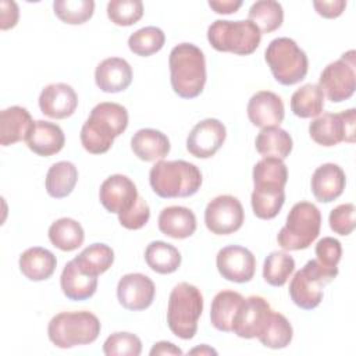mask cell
Returning a JSON list of instances; mask_svg holds the SVG:
<instances>
[{
	"label": "cell",
	"mask_w": 356,
	"mask_h": 356,
	"mask_svg": "<svg viewBox=\"0 0 356 356\" xmlns=\"http://www.w3.org/2000/svg\"><path fill=\"white\" fill-rule=\"evenodd\" d=\"M128 127V111L113 102L96 104L81 129V143L92 154H103L110 150L113 142Z\"/></svg>",
	"instance_id": "obj_1"
},
{
	"label": "cell",
	"mask_w": 356,
	"mask_h": 356,
	"mask_svg": "<svg viewBox=\"0 0 356 356\" xmlns=\"http://www.w3.org/2000/svg\"><path fill=\"white\" fill-rule=\"evenodd\" d=\"M170 81L182 99L197 97L206 85V58L193 43H179L170 51Z\"/></svg>",
	"instance_id": "obj_2"
},
{
	"label": "cell",
	"mask_w": 356,
	"mask_h": 356,
	"mask_svg": "<svg viewBox=\"0 0 356 356\" xmlns=\"http://www.w3.org/2000/svg\"><path fill=\"white\" fill-rule=\"evenodd\" d=\"M153 192L164 199L189 197L202 185L200 170L185 160H159L149 172Z\"/></svg>",
	"instance_id": "obj_3"
},
{
	"label": "cell",
	"mask_w": 356,
	"mask_h": 356,
	"mask_svg": "<svg viewBox=\"0 0 356 356\" xmlns=\"http://www.w3.org/2000/svg\"><path fill=\"white\" fill-rule=\"evenodd\" d=\"M203 312V295L189 282L177 284L168 299L167 324L181 339H192L197 331V321Z\"/></svg>",
	"instance_id": "obj_4"
},
{
	"label": "cell",
	"mask_w": 356,
	"mask_h": 356,
	"mask_svg": "<svg viewBox=\"0 0 356 356\" xmlns=\"http://www.w3.org/2000/svg\"><path fill=\"white\" fill-rule=\"evenodd\" d=\"M100 328L99 318L90 312H61L49 321L47 335L54 346L70 349L95 342Z\"/></svg>",
	"instance_id": "obj_5"
},
{
	"label": "cell",
	"mask_w": 356,
	"mask_h": 356,
	"mask_svg": "<svg viewBox=\"0 0 356 356\" xmlns=\"http://www.w3.org/2000/svg\"><path fill=\"white\" fill-rule=\"evenodd\" d=\"M321 213L310 202H299L292 206L285 225L277 235V242L284 250L307 249L318 236Z\"/></svg>",
	"instance_id": "obj_6"
},
{
	"label": "cell",
	"mask_w": 356,
	"mask_h": 356,
	"mask_svg": "<svg viewBox=\"0 0 356 356\" xmlns=\"http://www.w3.org/2000/svg\"><path fill=\"white\" fill-rule=\"evenodd\" d=\"M264 58L277 82L281 85H295L305 79L309 70L306 53L291 38L273 39Z\"/></svg>",
	"instance_id": "obj_7"
},
{
	"label": "cell",
	"mask_w": 356,
	"mask_h": 356,
	"mask_svg": "<svg viewBox=\"0 0 356 356\" xmlns=\"http://www.w3.org/2000/svg\"><path fill=\"white\" fill-rule=\"evenodd\" d=\"M207 40L217 51L248 56L259 47L261 33L249 19H217L207 29Z\"/></svg>",
	"instance_id": "obj_8"
},
{
	"label": "cell",
	"mask_w": 356,
	"mask_h": 356,
	"mask_svg": "<svg viewBox=\"0 0 356 356\" xmlns=\"http://www.w3.org/2000/svg\"><path fill=\"white\" fill-rule=\"evenodd\" d=\"M338 275V267H330L317 259L309 260L302 270L296 271L289 282L292 302L303 309L312 310L323 300V286Z\"/></svg>",
	"instance_id": "obj_9"
},
{
	"label": "cell",
	"mask_w": 356,
	"mask_h": 356,
	"mask_svg": "<svg viewBox=\"0 0 356 356\" xmlns=\"http://www.w3.org/2000/svg\"><path fill=\"white\" fill-rule=\"evenodd\" d=\"M318 86L332 103L352 97L356 89V51L348 50L330 63L318 78Z\"/></svg>",
	"instance_id": "obj_10"
},
{
	"label": "cell",
	"mask_w": 356,
	"mask_h": 356,
	"mask_svg": "<svg viewBox=\"0 0 356 356\" xmlns=\"http://www.w3.org/2000/svg\"><path fill=\"white\" fill-rule=\"evenodd\" d=\"M356 110L349 108L341 113H323L309 125L310 138L321 146L330 147L341 142H355Z\"/></svg>",
	"instance_id": "obj_11"
},
{
	"label": "cell",
	"mask_w": 356,
	"mask_h": 356,
	"mask_svg": "<svg viewBox=\"0 0 356 356\" xmlns=\"http://www.w3.org/2000/svg\"><path fill=\"white\" fill-rule=\"evenodd\" d=\"M245 220L241 202L232 195H220L210 200L204 210V224L216 235L236 232Z\"/></svg>",
	"instance_id": "obj_12"
},
{
	"label": "cell",
	"mask_w": 356,
	"mask_h": 356,
	"mask_svg": "<svg viewBox=\"0 0 356 356\" xmlns=\"http://www.w3.org/2000/svg\"><path fill=\"white\" fill-rule=\"evenodd\" d=\"M217 270L222 278L231 282H249L256 271L254 254L238 245H229L218 250L216 257Z\"/></svg>",
	"instance_id": "obj_13"
},
{
	"label": "cell",
	"mask_w": 356,
	"mask_h": 356,
	"mask_svg": "<svg viewBox=\"0 0 356 356\" xmlns=\"http://www.w3.org/2000/svg\"><path fill=\"white\" fill-rule=\"evenodd\" d=\"M273 309L270 303L257 295L243 299L232 323V331L239 338H257L263 331Z\"/></svg>",
	"instance_id": "obj_14"
},
{
	"label": "cell",
	"mask_w": 356,
	"mask_h": 356,
	"mask_svg": "<svg viewBox=\"0 0 356 356\" xmlns=\"http://www.w3.org/2000/svg\"><path fill=\"white\" fill-rule=\"evenodd\" d=\"M99 199L107 211L121 214L136 204L139 193L131 178L122 174H114L100 185Z\"/></svg>",
	"instance_id": "obj_15"
},
{
	"label": "cell",
	"mask_w": 356,
	"mask_h": 356,
	"mask_svg": "<svg viewBox=\"0 0 356 356\" xmlns=\"http://www.w3.org/2000/svg\"><path fill=\"white\" fill-rule=\"evenodd\" d=\"M227 138L224 124L217 118L197 122L186 138L188 152L197 159H209L217 153Z\"/></svg>",
	"instance_id": "obj_16"
},
{
	"label": "cell",
	"mask_w": 356,
	"mask_h": 356,
	"mask_svg": "<svg viewBox=\"0 0 356 356\" xmlns=\"http://www.w3.org/2000/svg\"><path fill=\"white\" fill-rule=\"evenodd\" d=\"M156 286L153 281L140 273H131L121 277L117 285V298L122 307L132 312L147 309L154 299Z\"/></svg>",
	"instance_id": "obj_17"
},
{
	"label": "cell",
	"mask_w": 356,
	"mask_h": 356,
	"mask_svg": "<svg viewBox=\"0 0 356 356\" xmlns=\"http://www.w3.org/2000/svg\"><path fill=\"white\" fill-rule=\"evenodd\" d=\"M40 111L56 120H63L74 114L78 107V96L72 86L58 82L43 88L39 96Z\"/></svg>",
	"instance_id": "obj_18"
},
{
	"label": "cell",
	"mask_w": 356,
	"mask_h": 356,
	"mask_svg": "<svg viewBox=\"0 0 356 356\" xmlns=\"http://www.w3.org/2000/svg\"><path fill=\"white\" fill-rule=\"evenodd\" d=\"M249 121L259 128L280 127L285 117L282 99L270 90L256 92L248 103Z\"/></svg>",
	"instance_id": "obj_19"
},
{
	"label": "cell",
	"mask_w": 356,
	"mask_h": 356,
	"mask_svg": "<svg viewBox=\"0 0 356 356\" xmlns=\"http://www.w3.org/2000/svg\"><path fill=\"white\" fill-rule=\"evenodd\" d=\"M95 82L106 93L125 90L132 82V68L121 57H108L97 64L95 70Z\"/></svg>",
	"instance_id": "obj_20"
},
{
	"label": "cell",
	"mask_w": 356,
	"mask_h": 356,
	"mask_svg": "<svg viewBox=\"0 0 356 356\" xmlns=\"http://www.w3.org/2000/svg\"><path fill=\"white\" fill-rule=\"evenodd\" d=\"M346 177L343 170L334 163L317 167L312 175V192L321 203H330L339 197L345 189Z\"/></svg>",
	"instance_id": "obj_21"
},
{
	"label": "cell",
	"mask_w": 356,
	"mask_h": 356,
	"mask_svg": "<svg viewBox=\"0 0 356 356\" xmlns=\"http://www.w3.org/2000/svg\"><path fill=\"white\" fill-rule=\"evenodd\" d=\"M25 142L29 150L35 154L49 157L58 153L64 147L65 136L60 125L39 120L35 121Z\"/></svg>",
	"instance_id": "obj_22"
},
{
	"label": "cell",
	"mask_w": 356,
	"mask_h": 356,
	"mask_svg": "<svg viewBox=\"0 0 356 356\" xmlns=\"http://www.w3.org/2000/svg\"><path fill=\"white\" fill-rule=\"evenodd\" d=\"M35 121L29 111L21 106H11L0 113V145L10 146L25 140Z\"/></svg>",
	"instance_id": "obj_23"
},
{
	"label": "cell",
	"mask_w": 356,
	"mask_h": 356,
	"mask_svg": "<svg viewBox=\"0 0 356 356\" xmlns=\"http://www.w3.org/2000/svg\"><path fill=\"white\" fill-rule=\"evenodd\" d=\"M159 229L174 239L189 238L196 231V216L184 206L165 207L159 214Z\"/></svg>",
	"instance_id": "obj_24"
},
{
	"label": "cell",
	"mask_w": 356,
	"mask_h": 356,
	"mask_svg": "<svg viewBox=\"0 0 356 356\" xmlns=\"http://www.w3.org/2000/svg\"><path fill=\"white\" fill-rule=\"evenodd\" d=\"M131 149L135 156L143 161H156L164 159L171 149L165 134L153 128L139 129L131 139Z\"/></svg>",
	"instance_id": "obj_25"
},
{
	"label": "cell",
	"mask_w": 356,
	"mask_h": 356,
	"mask_svg": "<svg viewBox=\"0 0 356 356\" xmlns=\"http://www.w3.org/2000/svg\"><path fill=\"white\" fill-rule=\"evenodd\" d=\"M21 273L31 281H44L50 278L56 270V256L44 248L33 246L22 252L18 260Z\"/></svg>",
	"instance_id": "obj_26"
},
{
	"label": "cell",
	"mask_w": 356,
	"mask_h": 356,
	"mask_svg": "<svg viewBox=\"0 0 356 356\" xmlns=\"http://www.w3.org/2000/svg\"><path fill=\"white\" fill-rule=\"evenodd\" d=\"M60 285H61L63 293L70 300L79 302V300L89 299L90 296L95 295L97 289V277L83 274L72 259L63 268V273L60 277Z\"/></svg>",
	"instance_id": "obj_27"
},
{
	"label": "cell",
	"mask_w": 356,
	"mask_h": 356,
	"mask_svg": "<svg viewBox=\"0 0 356 356\" xmlns=\"http://www.w3.org/2000/svg\"><path fill=\"white\" fill-rule=\"evenodd\" d=\"M243 296L235 291H221L218 292L210 309V321L214 328L224 332L232 331L234 318L243 302Z\"/></svg>",
	"instance_id": "obj_28"
},
{
	"label": "cell",
	"mask_w": 356,
	"mask_h": 356,
	"mask_svg": "<svg viewBox=\"0 0 356 356\" xmlns=\"http://www.w3.org/2000/svg\"><path fill=\"white\" fill-rule=\"evenodd\" d=\"M254 145L256 150L263 157H277L284 160L292 152L293 142L285 129L280 127H267L261 128L257 134Z\"/></svg>",
	"instance_id": "obj_29"
},
{
	"label": "cell",
	"mask_w": 356,
	"mask_h": 356,
	"mask_svg": "<svg viewBox=\"0 0 356 356\" xmlns=\"http://www.w3.org/2000/svg\"><path fill=\"white\" fill-rule=\"evenodd\" d=\"M78 181V170L71 161L54 163L46 174V191L54 199L68 196Z\"/></svg>",
	"instance_id": "obj_30"
},
{
	"label": "cell",
	"mask_w": 356,
	"mask_h": 356,
	"mask_svg": "<svg viewBox=\"0 0 356 356\" xmlns=\"http://www.w3.org/2000/svg\"><path fill=\"white\" fill-rule=\"evenodd\" d=\"M49 239L60 250L72 252L78 249L85 239V232L82 225L68 217L56 220L49 228Z\"/></svg>",
	"instance_id": "obj_31"
},
{
	"label": "cell",
	"mask_w": 356,
	"mask_h": 356,
	"mask_svg": "<svg viewBox=\"0 0 356 356\" xmlns=\"http://www.w3.org/2000/svg\"><path fill=\"white\" fill-rule=\"evenodd\" d=\"M74 261L83 274L97 277L111 267L114 261V252L106 243H92L85 248Z\"/></svg>",
	"instance_id": "obj_32"
},
{
	"label": "cell",
	"mask_w": 356,
	"mask_h": 356,
	"mask_svg": "<svg viewBox=\"0 0 356 356\" xmlns=\"http://www.w3.org/2000/svg\"><path fill=\"white\" fill-rule=\"evenodd\" d=\"M146 264L159 274H171L181 266V253L164 241H153L145 250Z\"/></svg>",
	"instance_id": "obj_33"
},
{
	"label": "cell",
	"mask_w": 356,
	"mask_h": 356,
	"mask_svg": "<svg viewBox=\"0 0 356 356\" xmlns=\"http://www.w3.org/2000/svg\"><path fill=\"white\" fill-rule=\"evenodd\" d=\"M285 202V191L280 186H254L250 197L253 213L257 218L277 217Z\"/></svg>",
	"instance_id": "obj_34"
},
{
	"label": "cell",
	"mask_w": 356,
	"mask_h": 356,
	"mask_svg": "<svg viewBox=\"0 0 356 356\" xmlns=\"http://www.w3.org/2000/svg\"><path fill=\"white\" fill-rule=\"evenodd\" d=\"M324 108V93L316 83H306L291 96V110L300 118H312L321 114Z\"/></svg>",
	"instance_id": "obj_35"
},
{
	"label": "cell",
	"mask_w": 356,
	"mask_h": 356,
	"mask_svg": "<svg viewBox=\"0 0 356 356\" xmlns=\"http://www.w3.org/2000/svg\"><path fill=\"white\" fill-rule=\"evenodd\" d=\"M292 337L293 330L288 318L284 314L273 310L257 339L266 348L282 349L291 343Z\"/></svg>",
	"instance_id": "obj_36"
},
{
	"label": "cell",
	"mask_w": 356,
	"mask_h": 356,
	"mask_svg": "<svg viewBox=\"0 0 356 356\" xmlns=\"http://www.w3.org/2000/svg\"><path fill=\"white\" fill-rule=\"evenodd\" d=\"M248 19L259 28L261 35L270 33L282 25L284 10L278 1L259 0L250 6Z\"/></svg>",
	"instance_id": "obj_37"
},
{
	"label": "cell",
	"mask_w": 356,
	"mask_h": 356,
	"mask_svg": "<svg viewBox=\"0 0 356 356\" xmlns=\"http://www.w3.org/2000/svg\"><path fill=\"white\" fill-rule=\"evenodd\" d=\"M252 177L254 186L284 188L288 181V170L281 159L263 157L254 164Z\"/></svg>",
	"instance_id": "obj_38"
},
{
	"label": "cell",
	"mask_w": 356,
	"mask_h": 356,
	"mask_svg": "<svg viewBox=\"0 0 356 356\" xmlns=\"http://www.w3.org/2000/svg\"><path fill=\"white\" fill-rule=\"evenodd\" d=\"M295 270V260L291 254L280 250L271 252L263 264V278L273 286H282Z\"/></svg>",
	"instance_id": "obj_39"
},
{
	"label": "cell",
	"mask_w": 356,
	"mask_h": 356,
	"mask_svg": "<svg viewBox=\"0 0 356 356\" xmlns=\"http://www.w3.org/2000/svg\"><path fill=\"white\" fill-rule=\"evenodd\" d=\"M165 43L164 32L157 26H145L128 38L129 50L140 57H149L163 49Z\"/></svg>",
	"instance_id": "obj_40"
},
{
	"label": "cell",
	"mask_w": 356,
	"mask_h": 356,
	"mask_svg": "<svg viewBox=\"0 0 356 356\" xmlns=\"http://www.w3.org/2000/svg\"><path fill=\"white\" fill-rule=\"evenodd\" d=\"M53 10L57 18L70 25H81L90 19L95 11L92 0H56Z\"/></svg>",
	"instance_id": "obj_41"
},
{
	"label": "cell",
	"mask_w": 356,
	"mask_h": 356,
	"mask_svg": "<svg viewBox=\"0 0 356 356\" xmlns=\"http://www.w3.org/2000/svg\"><path fill=\"white\" fill-rule=\"evenodd\" d=\"M142 15L143 4L140 0H111L107 4V17L118 26L134 25Z\"/></svg>",
	"instance_id": "obj_42"
},
{
	"label": "cell",
	"mask_w": 356,
	"mask_h": 356,
	"mask_svg": "<svg viewBox=\"0 0 356 356\" xmlns=\"http://www.w3.org/2000/svg\"><path fill=\"white\" fill-rule=\"evenodd\" d=\"M106 356H139L142 342L139 337L131 332H114L103 343Z\"/></svg>",
	"instance_id": "obj_43"
},
{
	"label": "cell",
	"mask_w": 356,
	"mask_h": 356,
	"mask_svg": "<svg viewBox=\"0 0 356 356\" xmlns=\"http://www.w3.org/2000/svg\"><path fill=\"white\" fill-rule=\"evenodd\" d=\"M330 228L339 235H349L355 229V204L343 203L331 210L328 217Z\"/></svg>",
	"instance_id": "obj_44"
},
{
	"label": "cell",
	"mask_w": 356,
	"mask_h": 356,
	"mask_svg": "<svg viewBox=\"0 0 356 356\" xmlns=\"http://www.w3.org/2000/svg\"><path fill=\"white\" fill-rule=\"evenodd\" d=\"M149 218H150V209L142 196H139L136 204L131 210L118 214L120 224L127 229H140L147 224Z\"/></svg>",
	"instance_id": "obj_45"
},
{
	"label": "cell",
	"mask_w": 356,
	"mask_h": 356,
	"mask_svg": "<svg viewBox=\"0 0 356 356\" xmlns=\"http://www.w3.org/2000/svg\"><path fill=\"white\" fill-rule=\"evenodd\" d=\"M316 256L317 260L325 266L335 267L342 256V246L341 242L331 236H324L316 245Z\"/></svg>",
	"instance_id": "obj_46"
},
{
	"label": "cell",
	"mask_w": 356,
	"mask_h": 356,
	"mask_svg": "<svg viewBox=\"0 0 356 356\" xmlns=\"http://www.w3.org/2000/svg\"><path fill=\"white\" fill-rule=\"evenodd\" d=\"M0 28L3 31H7L10 28H14L18 22L19 11L18 6L15 1H8V0H1L0 1Z\"/></svg>",
	"instance_id": "obj_47"
},
{
	"label": "cell",
	"mask_w": 356,
	"mask_h": 356,
	"mask_svg": "<svg viewBox=\"0 0 356 356\" xmlns=\"http://www.w3.org/2000/svg\"><path fill=\"white\" fill-rule=\"evenodd\" d=\"M313 7L317 11L318 15L324 17V18H337L339 17L345 7H346V1L343 0H331V1H313Z\"/></svg>",
	"instance_id": "obj_48"
},
{
	"label": "cell",
	"mask_w": 356,
	"mask_h": 356,
	"mask_svg": "<svg viewBox=\"0 0 356 356\" xmlns=\"http://www.w3.org/2000/svg\"><path fill=\"white\" fill-rule=\"evenodd\" d=\"M209 6L217 14H232V13H236V10L242 6V1H232V0L214 1V0H210Z\"/></svg>",
	"instance_id": "obj_49"
},
{
	"label": "cell",
	"mask_w": 356,
	"mask_h": 356,
	"mask_svg": "<svg viewBox=\"0 0 356 356\" xmlns=\"http://www.w3.org/2000/svg\"><path fill=\"white\" fill-rule=\"evenodd\" d=\"M184 352L175 346L172 342H167V341H160V342H156L153 345V348L150 349V355L154 356V355H182Z\"/></svg>",
	"instance_id": "obj_50"
},
{
	"label": "cell",
	"mask_w": 356,
	"mask_h": 356,
	"mask_svg": "<svg viewBox=\"0 0 356 356\" xmlns=\"http://www.w3.org/2000/svg\"><path fill=\"white\" fill-rule=\"evenodd\" d=\"M189 353H191V355H196V353H200V355H217V352H216L214 349L209 348L207 345H202V346H199V348H195V349H192Z\"/></svg>",
	"instance_id": "obj_51"
}]
</instances>
